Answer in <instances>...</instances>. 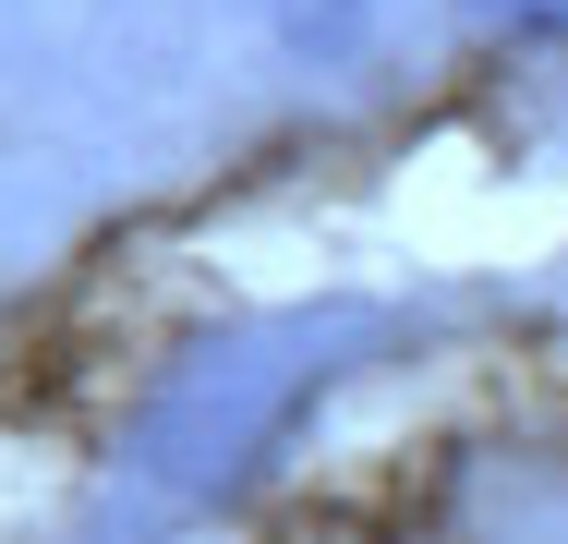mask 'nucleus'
Here are the masks:
<instances>
[{
  "label": "nucleus",
  "mask_w": 568,
  "mask_h": 544,
  "mask_svg": "<svg viewBox=\"0 0 568 544\" xmlns=\"http://www.w3.org/2000/svg\"><path fill=\"white\" fill-rule=\"evenodd\" d=\"M484 12H508V24H557L568 0H484Z\"/></svg>",
  "instance_id": "1"
}]
</instances>
